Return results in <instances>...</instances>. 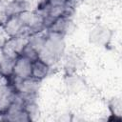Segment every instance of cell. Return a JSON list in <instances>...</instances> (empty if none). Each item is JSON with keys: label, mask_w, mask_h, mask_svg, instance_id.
Returning <instances> with one entry per match:
<instances>
[{"label": "cell", "mask_w": 122, "mask_h": 122, "mask_svg": "<svg viewBox=\"0 0 122 122\" xmlns=\"http://www.w3.org/2000/svg\"><path fill=\"white\" fill-rule=\"evenodd\" d=\"M64 51V35L48 31L44 45L39 52V58L51 66L61 58Z\"/></svg>", "instance_id": "cell-1"}, {"label": "cell", "mask_w": 122, "mask_h": 122, "mask_svg": "<svg viewBox=\"0 0 122 122\" xmlns=\"http://www.w3.org/2000/svg\"><path fill=\"white\" fill-rule=\"evenodd\" d=\"M1 28L9 37L30 36L28 29L26 28L18 14L10 16Z\"/></svg>", "instance_id": "cell-2"}, {"label": "cell", "mask_w": 122, "mask_h": 122, "mask_svg": "<svg viewBox=\"0 0 122 122\" xmlns=\"http://www.w3.org/2000/svg\"><path fill=\"white\" fill-rule=\"evenodd\" d=\"M112 36V31L104 26H97L90 33V41L100 47L109 46Z\"/></svg>", "instance_id": "cell-3"}, {"label": "cell", "mask_w": 122, "mask_h": 122, "mask_svg": "<svg viewBox=\"0 0 122 122\" xmlns=\"http://www.w3.org/2000/svg\"><path fill=\"white\" fill-rule=\"evenodd\" d=\"M16 97V92L11 85L0 87V116L7 113Z\"/></svg>", "instance_id": "cell-4"}, {"label": "cell", "mask_w": 122, "mask_h": 122, "mask_svg": "<svg viewBox=\"0 0 122 122\" xmlns=\"http://www.w3.org/2000/svg\"><path fill=\"white\" fill-rule=\"evenodd\" d=\"M31 63L32 61L19 55L14 60L13 65V74L12 76L18 79H26L30 77L31 73Z\"/></svg>", "instance_id": "cell-5"}, {"label": "cell", "mask_w": 122, "mask_h": 122, "mask_svg": "<svg viewBox=\"0 0 122 122\" xmlns=\"http://www.w3.org/2000/svg\"><path fill=\"white\" fill-rule=\"evenodd\" d=\"M50 65L47 64L45 61H43L40 58H37L32 61L31 63V73L30 77L37 80V81H42L45 79L49 72H50Z\"/></svg>", "instance_id": "cell-6"}, {"label": "cell", "mask_w": 122, "mask_h": 122, "mask_svg": "<svg viewBox=\"0 0 122 122\" xmlns=\"http://www.w3.org/2000/svg\"><path fill=\"white\" fill-rule=\"evenodd\" d=\"M70 23H71V21H70L69 17L61 16V17L56 18L55 20H53L47 30L49 32H54V33L65 35L68 29H69Z\"/></svg>", "instance_id": "cell-7"}, {"label": "cell", "mask_w": 122, "mask_h": 122, "mask_svg": "<svg viewBox=\"0 0 122 122\" xmlns=\"http://www.w3.org/2000/svg\"><path fill=\"white\" fill-rule=\"evenodd\" d=\"M13 65L14 60L6 58L4 56L0 59V75L6 79H8L10 83V79L13 74Z\"/></svg>", "instance_id": "cell-8"}, {"label": "cell", "mask_w": 122, "mask_h": 122, "mask_svg": "<svg viewBox=\"0 0 122 122\" xmlns=\"http://www.w3.org/2000/svg\"><path fill=\"white\" fill-rule=\"evenodd\" d=\"M5 8H6V12L9 17L12 15H17L20 12L28 10L25 0H15L12 2L5 3Z\"/></svg>", "instance_id": "cell-9"}, {"label": "cell", "mask_w": 122, "mask_h": 122, "mask_svg": "<svg viewBox=\"0 0 122 122\" xmlns=\"http://www.w3.org/2000/svg\"><path fill=\"white\" fill-rule=\"evenodd\" d=\"M108 106H109L111 115L114 118V121L115 120L121 121L122 120V117H121V114H122V101H121V99L117 98V97L112 98L109 101Z\"/></svg>", "instance_id": "cell-10"}, {"label": "cell", "mask_w": 122, "mask_h": 122, "mask_svg": "<svg viewBox=\"0 0 122 122\" xmlns=\"http://www.w3.org/2000/svg\"><path fill=\"white\" fill-rule=\"evenodd\" d=\"M28 41H29V40H28ZM20 55H22V56H24V57H26V58L31 60V61H33V60L39 58V52H38L29 42H27V44H26V45L24 46V48L22 49V51H21V52H20Z\"/></svg>", "instance_id": "cell-11"}, {"label": "cell", "mask_w": 122, "mask_h": 122, "mask_svg": "<svg viewBox=\"0 0 122 122\" xmlns=\"http://www.w3.org/2000/svg\"><path fill=\"white\" fill-rule=\"evenodd\" d=\"M9 18L7 12H6V8H5V4L0 3V28L4 25V23L7 21V19Z\"/></svg>", "instance_id": "cell-12"}, {"label": "cell", "mask_w": 122, "mask_h": 122, "mask_svg": "<svg viewBox=\"0 0 122 122\" xmlns=\"http://www.w3.org/2000/svg\"><path fill=\"white\" fill-rule=\"evenodd\" d=\"M69 2L70 0H48V7L49 6H66L69 4Z\"/></svg>", "instance_id": "cell-13"}, {"label": "cell", "mask_w": 122, "mask_h": 122, "mask_svg": "<svg viewBox=\"0 0 122 122\" xmlns=\"http://www.w3.org/2000/svg\"><path fill=\"white\" fill-rule=\"evenodd\" d=\"M12 1H15V0H5L6 3H9V2H12Z\"/></svg>", "instance_id": "cell-14"}]
</instances>
